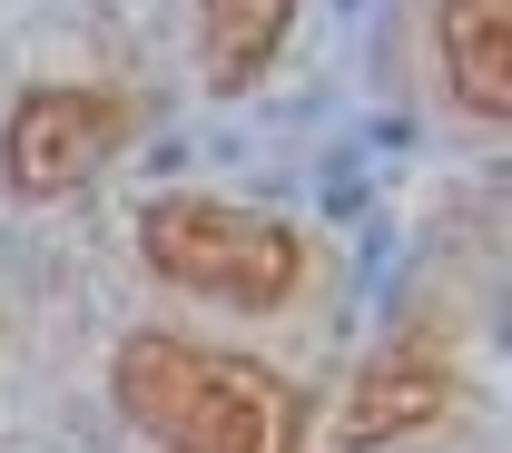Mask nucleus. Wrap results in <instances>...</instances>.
<instances>
[{
  "instance_id": "1",
  "label": "nucleus",
  "mask_w": 512,
  "mask_h": 453,
  "mask_svg": "<svg viewBox=\"0 0 512 453\" xmlns=\"http://www.w3.org/2000/svg\"><path fill=\"white\" fill-rule=\"evenodd\" d=\"M119 414L168 453H306V394L276 365L188 345V335H128L109 355Z\"/></svg>"
},
{
  "instance_id": "2",
  "label": "nucleus",
  "mask_w": 512,
  "mask_h": 453,
  "mask_svg": "<svg viewBox=\"0 0 512 453\" xmlns=\"http://www.w3.org/2000/svg\"><path fill=\"white\" fill-rule=\"evenodd\" d=\"M138 247H148V266H158L168 286L217 296V306H247V316L286 306L296 276H306L296 227L266 217V207H237V197H158V207L138 217Z\"/></svg>"
},
{
  "instance_id": "3",
  "label": "nucleus",
  "mask_w": 512,
  "mask_h": 453,
  "mask_svg": "<svg viewBox=\"0 0 512 453\" xmlns=\"http://www.w3.org/2000/svg\"><path fill=\"white\" fill-rule=\"evenodd\" d=\"M138 138V99L128 89H30L0 129V178L10 197H69L79 178H99Z\"/></svg>"
},
{
  "instance_id": "4",
  "label": "nucleus",
  "mask_w": 512,
  "mask_h": 453,
  "mask_svg": "<svg viewBox=\"0 0 512 453\" xmlns=\"http://www.w3.org/2000/svg\"><path fill=\"white\" fill-rule=\"evenodd\" d=\"M444 404H453V365L424 345V335H404V345H384L375 365L355 375V394H345V444L365 453V444H404V434H424V424H444Z\"/></svg>"
},
{
  "instance_id": "5",
  "label": "nucleus",
  "mask_w": 512,
  "mask_h": 453,
  "mask_svg": "<svg viewBox=\"0 0 512 453\" xmlns=\"http://www.w3.org/2000/svg\"><path fill=\"white\" fill-rule=\"evenodd\" d=\"M434 60H444L453 109L512 119V0H444L434 10Z\"/></svg>"
},
{
  "instance_id": "6",
  "label": "nucleus",
  "mask_w": 512,
  "mask_h": 453,
  "mask_svg": "<svg viewBox=\"0 0 512 453\" xmlns=\"http://www.w3.org/2000/svg\"><path fill=\"white\" fill-rule=\"evenodd\" d=\"M296 0H207V30H197V60H207V89H256L276 40H286Z\"/></svg>"
}]
</instances>
